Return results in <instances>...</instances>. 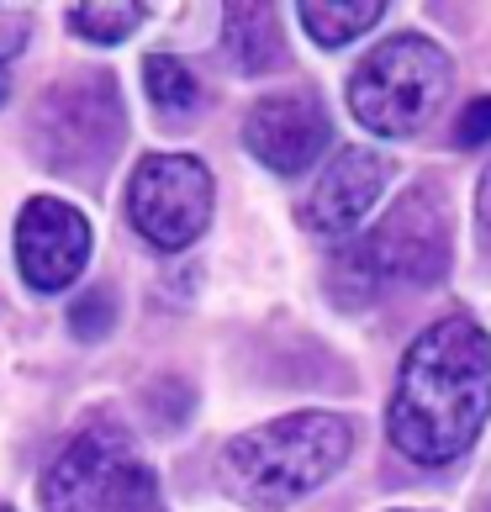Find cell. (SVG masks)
<instances>
[{
    "instance_id": "obj_1",
    "label": "cell",
    "mask_w": 491,
    "mask_h": 512,
    "mask_svg": "<svg viewBox=\"0 0 491 512\" xmlns=\"http://www.w3.org/2000/svg\"><path fill=\"white\" fill-rule=\"evenodd\" d=\"M491 417V338L470 312L439 317L402 354L386 412L391 444L412 465H455Z\"/></svg>"
},
{
    "instance_id": "obj_2",
    "label": "cell",
    "mask_w": 491,
    "mask_h": 512,
    "mask_svg": "<svg viewBox=\"0 0 491 512\" xmlns=\"http://www.w3.org/2000/svg\"><path fill=\"white\" fill-rule=\"evenodd\" d=\"M354 454V423L344 412H286L228 439L217 454V481L254 512H286L323 491Z\"/></svg>"
},
{
    "instance_id": "obj_3",
    "label": "cell",
    "mask_w": 491,
    "mask_h": 512,
    "mask_svg": "<svg viewBox=\"0 0 491 512\" xmlns=\"http://www.w3.org/2000/svg\"><path fill=\"white\" fill-rule=\"evenodd\" d=\"M449 275V206L433 180L391 206L370 233L349 238L328 264V296L360 312L391 291H428Z\"/></svg>"
},
{
    "instance_id": "obj_4",
    "label": "cell",
    "mask_w": 491,
    "mask_h": 512,
    "mask_svg": "<svg viewBox=\"0 0 491 512\" xmlns=\"http://www.w3.org/2000/svg\"><path fill=\"white\" fill-rule=\"evenodd\" d=\"M122 138H127V111L122 90L106 69H74L64 80H53L27 117V143L37 164L64 180L106 175Z\"/></svg>"
},
{
    "instance_id": "obj_5",
    "label": "cell",
    "mask_w": 491,
    "mask_h": 512,
    "mask_svg": "<svg viewBox=\"0 0 491 512\" xmlns=\"http://www.w3.org/2000/svg\"><path fill=\"white\" fill-rule=\"evenodd\" d=\"M449 53L418 32H396L370 48L349 74V111L375 138H412L444 106Z\"/></svg>"
},
{
    "instance_id": "obj_6",
    "label": "cell",
    "mask_w": 491,
    "mask_h": 512,
    "mask_svg": "<svg viewBox=\"0 0 491 512\" xmlns=\"http://www.w3.org/2000/svg\"><path fill=\"white\" fill-rule=\"evenodd\" d=\"M43 512H169L159 476L132 449L127 428L90 423L59 449L43 476Z\"/></svg>"
},
{
    "instance_id": "obj_7",
    "label": "cell",
    "mask_w": 491,
    "mask_h": 512,
    "mask_svg": "<svg viewBox=\"0 0 491 512\" xmlns=\"http://www.w3.org/2000/svg\"><path fill=\"white\" fill-rule=\"evenodd\" d=\"M217 185L196 154H143L127 180V217L143 243L180 254L212 227Z\"/></svg>"
},
{
    "instance_id": "obj_8",
    "label": "cell",
    "mask_w": 491,
    "mask_h": 512,
    "mask_svg": "<svg viewBox=\"0 0 491 512\" xmlns=\"http://www.w3.org/2000/svg\"><path fill=\"white\" fill-rule=\"evenodd\" d=\"M243 143L264 169L291 180V175H307L312 159H323V148L333 143V117L317 101V90H275V96L249 106Z\"/></svg>"
},
{
    "instance_id": "obj_9",
    "label": "cell",
    "mask_w": 491,
    "mask_h": 512,
    "mask_svg": "<svg viewBox=\"0 0 491 512\" xmlns=\"http://www.w3.org/2000/svg\"><path fill=\"white\" fill-rule=\"evenodd\" d=\"M16 270L32 291H64L80 280L90 259V222L80 206H69L59 196H32L16 212Z\"/></svg>"
},
{
    "instance_id": "obj_10",
    "label": "cell",
    "mask_w": 491,
    "mask_h": 512,
    "mask_svg": "<svg viewBox=\"0 0 491 512\" xmlns=\"http://www.w3.org/2000/svg\"><path fill=\"white\" fill-rule=\"evenodd\" d=\"M386 180H391V159L381 148H365V143L338 148L307 191V201H301V222L323 238H349L375 212V201L386 196Z\"/></svg>"
},
{
    "instance_id": "obj_11",
    "label": "cell",
    "mask_w": 491,
    "mask_h": 512,
    "mask_svg": "<svg viewBox=\"0 0 491 512\" xmlns=\"http://www.w3.org/2000/svg\"><path fill=\"white\" fill-rule=\"evenodd\" d=\"M222 53L238 74H270L286 64V32L270 6H228L222 11Z\"/></svg>"
},
{
    "instance_id": "obj_12",
    "label": "cell",
    "mask_w": 491,
    "mask_h": 512,
    "mask_svg": "<svg viewBox=\"0 0 491 512\" xmlns=\"http://www.w3.org/2000/svg\"><path fill=\"white\" fill-rule=\"evenodd\" d=\"M143 90H148V101H154V111L169 122V127H180V122H196L201 117V80L191 69H185L180 59H169V53H154V59H143Z\"/></svg>"
},
{
    "instance_id": "obj_13",
    "label": "cell",
    "mask_w": 491,
    "mask_h": 512,
    "mask_svg": "<svg viewBox=\"0 0 491 512\" xmlns=\"http://www.w3.org/2000/svg\"><path fill=\"white\" fill-rule=\"evenodd\" d=\"M296 16H301V27H307L312 43L344 48V43L365 37L375 22H381L386 6H381V0H338V6H328V0H307V6H301Z\"/></svg>"
},
{
    "instance_id": "obj_14",
    "label": "cell",
    "mask_w": 491,
    "mask_h": 512,
    "mask_svg": "<svg viewBox=\"0 0 491 512\" xmlns=\"http://www.w3.org/2000/svg\"><path fill=\"white\" fill-rule=\"evenodd\" d=\"M143 22H148V6H138V0H127V6H69V32L96 43V48L122 43Z\"/></svg>"
},
{
    "instance_id": "obj_15",
    "label": "cell",
    "mask_w": 491,
    "mask_h": 512,
    "mask_svg": "<svg viewBox=\"0 0 491 512\" xmlns=\"http://www.w3.org/2000/svg\"><path fill=\"white\" fill-rule=\"evenodd\" d=\"M111 328H117V291H111V286H90L69 307V333L80 338V344H101Z\"/></svg>"
},
{
    "instance_id": "obj_16",
    "label": "cell",
    "mask_w": 491,
    "mask_h": 512,
    "mask_svg": "<svg viewBox=\"0 0 491 512\" xmlns=\"http://www.w3.org/2000/svg\"><path fill=\"white\" fill-rule=\"evenodd\" d=\"M22 43H27V16L22 11H0V106L11 101V74H16Z\"/></svg>"
},
{
    "instance_id": "obj_17",
    "label": "cell",
    "mask_w": 491,
    "mask_h": 512,
    "mask_svg": "<svg viewBox=\"0 0 491 512\" xmlns=\"http://www.w3.org/2000/svg\"><path fill=\"white\" fill-rule=\"evenodd\" d=\"M455 143H460V148H486V143H491V96L465 101L460 122H455Z\"/></svg>"
},
{
    "instance_id": "obj_18",
    "label": "cell",
    "mask_w": 491,
    "mask_h": 512,
    "mask_svg": "<svg viewBox=\"0 0 491 512\" xmlns=\"http://www.w3.org/2000/svg\"><path fill=\"white\" fill-rule=\"evenodd\" d=\"M476 238H481V254L491 259V164L481 169V185H476Z\"/></svg>"
},
{
    "instance_id": "obj_19",
    "label": "cell",
    "mask_w": 491,
    "mask_h": 512,
    "mask_svg": "<svg viewBox=\"0 0 491 512\" xmlns=\"http://www.w3.org/2000/svg\"><path fill=\"white\" fill-rule=\"evenodd\" d=\"M0 512H11V507H0Z\"/></svg>"
}]
</instances>
